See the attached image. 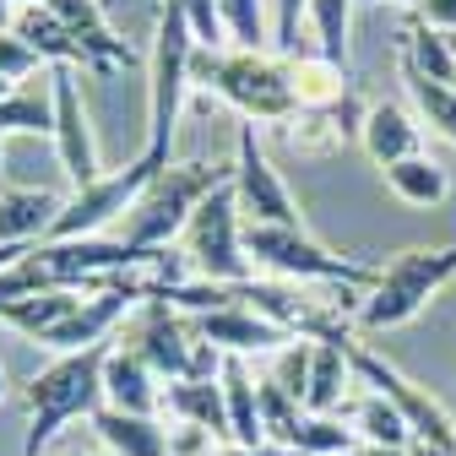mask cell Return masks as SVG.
<instances>
[{
  "label": "cell",
  "instance_id": "obj_13",
  "mask_svg": "<svg viewBox=\"0 0 456 456\" xmlns=\"http://www.w3.org/2000/svg\"><path fill=\"white\" fill-rule=\"evenodd\" d=\"M196 321V337L212 342L217 354L228 359H250V354H277L282 342H294L282 326H272L266 315H256L250 305H223V310H207V315H191Z\"/></svg>",
  "mask_w": 456,
  "mask_h": 456
},
{
  "label": "cell",
  "instance_id": "obj_21",
  "mask_svg": "<svg viewBox=\"0 0 456 456\" xmlns=\"http://www.w3.org/2000/svg\"><path fill=\"white\" fill-rule=\"evenodd\" d=\"M93 435L103 440L109 456H168V429L158 419H142V413L98 408L93 413Z\"/></svg>",
  "mask_w": 456,
  "mask_h": 456
},
{
  "label": "cell",
  "instance_id": "obj_16",
  "mask_svg": "<svg viewBox=\"0 0 456 456\" xmlns=\"http://www.w3.org/2000/svg\"><path fill=\"white\" fill-rule=\"evenodd\" d=\"M359 142H364V152L380 163V168H391V163H403V158H419L424 147V131H419V120L408 109H396V103H370L364 109V126H359Z\"/></svg>",
  "mask_w": 456,
  "mask_h": 456
},
{
  "label": "cell",
  "instance_id": "obj_17",
  "mask_svg": "<svg viewBox=\"0 0 456 456\" xmlns=\"http://www.w3.org/2000/svg\"><path fill=\"white\" fill-rule=\"evenodd\" d=\"M12 33L22 38V44H33L38 49V61H54V66H82V71H93V54H87V44L54 17L49 6H17V22H12Z\"/></svg>",
  "mask_w": 456,
  "mask_h": 456
},
{
  "label": "cell",
  "instance_id": "obj_6",
  "mask_svg": "<svg viewBox=\"0 0 456 456\" xmlns=\"http://www.w3.org/2000/svg\"><path fill=\"white\" fill-rule=\"evenodd\" d=\"M456 277V245L440 250H403L391 256L375 277V289L359 305V326L364 331H391V326H408L445 282Z\"/></svg>",
  "mask_w": 456,
  "mask_h": 456
},
{
  "label": "cell",
  "instance_id": "obj_30",
  "mask_svg": "<svg viewBox=\"0 0 456 456\" xmlns=\"http://www.w3.org/2000/svg\"><path fill=\"white\" fill-rule=\"evenodd\" d=\"M310 354H315V342L294 337V342H282V348L272 354V370H266V380L277 391H289L294 403H305V391H310Z\"/></svg>",
  "mask_w": 456,
  "mask_h": 456
},
{
  "label": "cell",
  "instance_id": "obj_18",
  "mask_svg": "<svg viewBox=\"0 0 456 456\" xmlns=\"http://www.w3.org/2000/svg\"><path fill=\"white\" fill-rule=\"evenodd\" d=\"M66 196L49 191H6L0 196V245H44Z\"/></svg>",
  "mask_w": 456,
  "mask_h": 456
},
{
  "label": "cell",
  "instance_id": "obj_28",
  "mask_svg": "<svg viewBox=\"0 0 456 456\" xmlns=\"http://www.w3.org/2000/svg\"><path fill=\"white\" fill-rule=\"evenodd\" d=\"M354 6L359 0H310V22H315V44L326 61L348 66V28H354Z\"/></svg>",
  "mask_w": 456,
  "mask_h": 456
},
{
  "label": "cell",
  "instance_id": "obj_25",
  "mask_svg": "<svg viewBox=\"0 0 456 456\" xmlns=\"http://www.w3.org/2000/svg\"><path fill=\"white\" fill-rule=\"evenodd\" d=\"M354 435H364V445H391V451H408L413 445L408 419L396 413L380 391H364L359 403H354Z\"/></svg>",
  "mask_w": 456,
  "mask_h": 456
},
{
  "label": "cell",
  "instance_id": "obj_1",
  "mask_svg": "<svg viewBox=\"0 0 456 456\" xmlns=\"http://www.w3.org/2000/svg\"><path fill=\"white\" fill-rule=\"evenodd\" d=\"M191 87H207L212 98H223L245 126H289L299 103H294V82H289V61L266 49H196L191 61Z\"/></svg>",
  "mask_w": 456,
  "mask_h": 456
},
{
  "label": "cell",
  "instance_id": "obj_19",
  "mask_svg": "<svg viewBox=\"0 0 456 456\" xmlns=\"http://www.w3.org/2000/svg\"><path fill=\"white\" fill-rule=\"evenodd\" d=\"M163 413L175 419V424H196V429H212L217 440H228L223 375L217 380H168L163 386Z\"/></svg>",
  "mask_w": 456,
  "mask_h": 456
},
{
  "label": "cell",
  "instance_id": "obj_15",
  "mask_svg": "<svg viewBox=\"0 0 456 456\" xmlns=\"http://www.w3.org/2000/svg\"><path fill=\"white\" fill-rule=\"evenodd\" d=\"M282 61H289V82H294V103H299V114H326V109H337V103H348V98H354V77H348V66L326 61L321 49H315V54H282Z\"/></svg>",
  "mask_w": 456,
  "mask_h": 456
},
{
  "label": "cell",
  "instance_id": "obj_20",
  "mask_svg": "<svg viewBox=\"0 0 456 456\" xmlns=\"http://www.w3.org/2000/svg\"><path fill=\"white\" fill-rule=\"evenodd\" d=\"M359 370L348 359V342H315L310 354V391H305V413H337L348 403Z\"/></svg>",
  "mask_w": 456,
  "mask_h": 456
},
{
  "label": "cell",
  "instance_id": "obj_43",
  "mask_svg": "<svg viewBox=\"0 0 456 456\" xmlns=\"http://www.w3.org/2000/svg\"><path fill=\"white\" fill-rule=\"evenodd\" d=\"M0 396H6V370H0Z\"/></svg>",
  "mask_w": 456,
  "mask_h": 456
},
{
  "label": "cell",
  "instance_id": "obj_5",
  "mask_svg": "<svg viewBox=\"0 0 456 456\" xmlns=\"http://www.w3.org/2000/svg\"><path fill=\"white\" fill-rule=\"evenodd\" d=\"M245 256L250 261H261L272 277H282V282H331V289H342V294H370L375 289V277H380V266H370V261H348V256H337V250H326V245H315L305 228H266V223H245Z\"/></svg>",
  "mask_w": 456,
  "mask_h": 456
},
{
  "label": "cell",
  "instance_id": "obj_47",
  "mask_svg": "<svg viewBox=\"0 0 456 456\" xmlns=\"http://www.w3.org/2000/svg\"><path fill=\"white\" fill-rule=\"evenodd\" d=\"M403 6H419V0H403Z\"/></svg>",
  "mask_w": 456,
  "mask_h": 456
},
{
  "label": "cell",
  "instance_id": "obj_4",
  "mask_svg": "<svg viewBox=\"0 0 456 456\" xmlns=\"http://www.w3.org/2000/svg\"><path fill=\"white\" fill-rule=\"evenodd\" d=\"M196 28L185 22V12L175 0L158 6L152 22V54H147V158L175 163L168 147H175V126L191 93V61H196Z\"/></svg>",
  "mask_w": 456,
  "mask_h": 456
},
{
  "label": "cell",
  "instance_id": "obj_38",
  "mask_svg": "<svg viewBox=\"0 0 456 456\" xmlns=\"http://www.w3.org/2000/svg\"><path fill=\"white\" fill-rule=\"evenodd\" d=\"M22 250H28V245H0V272H6L12 261H22Z\"/></svg>",
  "mask_w": 456,
  "mask_h": 456
},
{
  "label": "cell",
  "instance_id": "obj_9",
  "mask_svg": "<svg viewBox=\"0 0 456 456\" xmlns=\"http://www.w3.org/2000/svg\"><path fill=\"white\" fill-rule=\"evenodd\" d=\"M348 359H354V370H359V380H370V391H380L386 403L408 419V429H413V440L419 445H435V451H456V419L435 403V396L419 386V380H408L396 364H386L375 348H364V342H348Z\"/></svg>",
  "mask_w": 456,
  "mask_h": 456
},
{
  "label": "cell",
  "instance_id": "obj_24",
  "mask_svg": "<svg viewBox=\"0 0 456 456\" xmlns=\"http://www.w3.org/2000/svg\"><path fill=\"white\" fill-rule=\"evenodd\" d=\"M403 66L408 71H419V77H429V82H440V87H456V54H451V38L440 33V28H429V22H408V33H403Z\"/></svg>",
  "mask_w": 456,
  "mask_h": 456
},
{
  "label": "cell",
  "instance_id": "obj_37",
  "mask_svg": "<svg viewBox=\"0 0 456 456\" xmlns=\"http://www.w3.org/2000/svg\"><path fill=\"white\" fill-rule=\"evenodd\" d=\"M12 22H17V0H0V33H12Z\"/></svg>",
  "mask_w": 456,
  "mask_h": 456
},
{
  "label": "cell",
  "instance_id": "obj_10",
  "mask_svg": "<svg viewBox=\"0 0 456 456\" xmlns=\"http://www.w3.org/2000/svg\"><path fill=\"white\" fill-rule=\"evenodd\" d=\"M49 103H54V158H61L71 191H87L103 180V163H98V136L87 120V103L77 93V71L71 66H49Z\"/></svg>",
  "mask_w": 456,
  "mask_h": 456
},
{
  "label": "cell",
  "instance_id": "obj_27",
  "mask_svg": "<svg viewBox=\"0 0 456 456\" xmlns=\"http://www.w3.org/2000/svg\"><path fill=\"white\" fill-rule=\"evenodd\" d=\"M217 17H223V33L234 49H266L272 44L266 0H217Z\"/></svg>",
  "mask_w": 456,
  "mask_h": 456
},
{
  "label": "cell",
  "instance_id": "obj_46",
  "mask_svg": "<svg viewBox=\"0 0 456 456\" xmlns=\"http://www.w3.org/2000/svg\"><path fill=\"white\" fill-rule=\"evenodd\" d=\"M0 152H6V136H0Z\"/></svg>",
  "mask_w": 456,
  "mask_h": 456
},
{
  "label": "cell",
  "instance_id": "obj_40",
  "mask_svg": "<svg viewBox=\"0 0 456 456\" xmlns=\"http://www.w3.org/2000/svg\"><path fill=\"white\" fill-rule=\"evenodd\" d=\"M370 456H408V451H391V445H364Z\"/></svg>",
  "mask_w": 456,
  "mask_h": 456
},
{
  "label": "cell",
  "instance_id": "obj_7",
  "mask_svg": "<svg viewBox=\"0 0 456 456\" xmlns=\"http://www.w3.org/2000/svg\"><path fill=\"white\" fill-rule=\"evenodd\" d=\"M185 266L207 282H250V256H245V217H240V196H234V180L217 185L185 223Z\"/></svg>",
  "mask_w": 456,
  "mask_h": 456
},
{
  "label": "cell",
  "instance_id": "obj_8",
  "mask_svg": "<svg viewBox=\"0 0 456 456\" xmlns=\"http://www.w3.org/2000/svg\"><path fill=\"white\" fill-rule=\"evenodd\" d=\"M158 168H163V163L142 152V158L126 163V168H109L98 185L71 191L66 207H61V217H54V228H49V240H98V228L120 223V217L131 212V201L142 196V185L158 175Z\"/></svg>",
  "mask_w": 456,
  "mask_h": 456
},
{
  "label": "cell",
  "instance_id": "obj_34",
  "mask_svg": "<svg viewBox=\"0 0 456 456\" xmlns=\"http://www.w3.org/2000/svg\"><path fill=\"white\" fill-rule=\"evenodd\" d=\"M168 456H217V435L196 424H175L168 429Z\"/></svg>",
  "mask_w": 456,
  "mask_h": 456
},
{
  "label": "cell",
  "instance_id": "obj_3",
  "mask_svg": "<svg viewBox=\"0 0 456 456\" xmlns=\"http://www.w3.org/2000/svg\"><path fill=\"white\" fill-rule=\"evenodd\" d=\"M103 364H109V342L82 354H61L28 380V440L22 456H44L71 419H93L103 408Z\"/></svg>",
  "mask_w": 456,
  "mask_h": 456
},
{
  "label": "cell",
  "instance_id": "obj_48",
  "mask_svg": "<svg viewBox=\"0 0 456 456\" xmlns=\"http://www.w3.org/2000/svg\"><path fill=\"white\" fill-rule=\"evenodd\" d=\"M103 6H114V0H103Z\"/></svg>",
  "mask_w": 456,
  "mask_h": 456
},
{
  "label": "cell",
  "instance_id": "obj_14",
  "mask_svg": "<svg viewBox=\"0 0 456 456\" xmlns=\"http://www.w3.org/2000/svg\"><path fill=\"white\" fill-rule=\"evenodd\" d=\"M103 408H120V413H142V419H158L163 408V386L152 375V364L131 348H109V364H103Z\"/></svg>",
  "mask_w": 456,
  "mask_h": 456
},
{
  "label": "cell",
  "instance_id": "obj_31",
  "mask_svg": "<svg viewBox=\"0 0 456 456\" xmlns=\"http://www.w3.org/2000/svg\"><path fill=\"white\" fill-rule=\"evenodd\" d=\"M256 396H261V424H266V440H272V445H282V440L299 429L305 403H294V396H289V391H277L272 380H256Z\"/></svg>",
  "mask_w": 456,
  "mask_h": 456
},
{
  "label": "cell",
  "instance_id": "obj_45",
  "mask_svg": "<svg viewBox=\"0 0 456 456\" xmlns=\"http://www.w3.org/2000/svg\"><path fill=\"white\" fill-rule=\"evenodd\" d=\"M359 6H380V0H359Z\"/></svg>",
  "mask_w": 456,
  "mask_h": 456
},
{
  "label": "cell",
  "instance_id": "obj_41",
  "mask_svg": "<svg viewBox=\"0 0 456 456\" xmlns=\"http://www.w3.org/2000/svg\"><path fill=\"white\" fill-rule=\"evenodd\" d=\"M12 93H17V82H6V77H0V103H6Z\"/></svg>",
  "mask_w": 456,
  "mask_h": 456
},
{
  "label": "cell",
  "instance_id": "obj_26",
  "mask_svg": "<svg viewBox=\"0 0 456 456\" xmlns=\"http://www.w3.org/2000/svg\"><path fill=\"white\" fill-rule=\"evenodd\" d=\"M403 77H408V93H413L419 120H424L435 136H445V142L456 147V87H440V82H429V77H419V71H408V66H403Z\"/></svg>",
  "mask_w": 456,
  "mask_h": 456
},
{
  "label": "cell",
  "instance_id": "obj_44",
  "mask_svg": "<svg viewBox=\"0 0 456 456\" xmlns=\"http://www.w3.org/2000/svg\"><path fill=\"white\" fill-rule=\"evenodd\" d=\"M17 6H44V0H17Z\"/></svg>",
  "mask_w": 456,
  "mask_h": 456
},
{
  "label": "cell",
  "instance_id": "obj_32",
  "mask_svg": "<svg viewBox=\"0 0 456 456\" xmlns=\"http://www.w3.org/2000/svg\"><path fill=\"white\" fill-rule=\"evenodd\" d=\"M310 17V0H272V44L277 54H299V22Z\"/></svg>",
  "mask_w": 456,
  "mask_h": 456
},
{
  "label": "cell",
  "instance_id": "obj_33",
  "mask_svg": "<svg viewBox=\"0 0 456 456\" xmlns=\"http://www.w3.org/2000/svg\"><path fill=\"white\" fill-rule=\"evenodd\" d=\"M175 6H180L185 22L196 28V44H201V49H223V44H228L223 17H217V0H175Z\"/></svg>",
  "mask_w": 456,
  "mask_h": 456
},
{
  "label": "cell",
  "instance_id": "obj_12",
  "mask_svg": "<svg viewBox=\"0 0 456 456\" xmlns=\"http://www.w3.org/2000/svg\"><path fill=\"white\" fill-rule=\"evenodd\" d=\"M196 321L185 310H175L168 299H142V326H136V342L131 348L152 364L158 380H185L191 375V359H196Z\"/></svg>",
  "mask_w": 456,
  "mask_h": 456
},
{
  "label": "cell",
  "instance_id": "obj_2",
  "mask_svg": "<svg viewBox=\"0 0 456 456\" xmlns=\"http://www.w3.org/2000/svg\"><path fill=\"white\" fill-rule=\"evenodd\" d=\"M234 180V163H201V158H191V163H163L158 175L142 185V196L131 201V212L120 217V234L114 240H126L131 250H168V240H180L185 234V223H191V212L217 191V185H228Z\"/></svg>",
  "mask_w": 456,
  "mask_h": 456
},
{
  "label": "cell",
  "instance_id": "obj_42",
  "mask_svg": "<svg viewBox=\"0 0 456 456\" xmlns=\"http://www.w3.org/2000/svg\"><path fill=\"white\" fill-rule=\"evenodd\" d=\"M337 456H370V451H364V445H354V451H337Z\"/></svg>",
  "mask_w": 456,
  "mask_h": 456
},
{
  "label": "cell",
  "instance_id": "obj_35",
  "mask_svg": "<svg viewBox=\"0 0 456 456\" xmlns=\"http://www.w3.org/2000/svg\"><path fill=\"white\" fill-rule=\"evenodd\" d=\"M419 22H429L440 33H456V0H419Z\"/></svg>",
  "mask_w": 456,
  "mask_h": 456
},
{
  "label": "cell",
  "instance_id": "obj_11",
  "mask_svg": "<svg viewBox=\"0 0 456 456\" xmlns=\"http://www.w3.org/2000/svg\"><path fill=\"white\" fill-rule=\"evenodd\" d=\"M234 196H240V217L245 223H266V228H305L299 223V201L289 196V185L277 180V168L256 136V126H240V147H234Z\"/></svg>",
  "mask_w": 456,
  "mask_h": 456
},
{
  "label": "cell",
  "instance_id": "obj_36",
  "mask_svg": "<svg viewBox=\"0 0 456 456\" xmlns=\"http://www.w3.org/2000/svg\"><path fill=\"white\" fill-rule=\"evenodd\" d=\"M223 456H299V451H289V445H272V440H266V445H250V451H240V445H228Z\"/></svg>",
  "mask_w": 456,
  "mask_h": 456
},
{
  "label": "cell",
  "instance_id": "obj_29",
  "mask_svg": "<svg viewBox=\"0 0 456 456\" xmlns=\"http://www.w3.org/2000/svg\"><path fill=\"white\" fill-rule=\"evenodd\" d=\"M282 445L299 456H337V451H354V429H342V419H331V413H305L299 429Z\"/></svg>",
  "mask_w": 456,
  "mask_h": 456
},
{
  "label": "cell",
  "instance_id": "obj_23",
  "mask_svg": "<svg viewBox=\"0 0 456 456\" xmlns=\"http://www.w3.org/2000/svg\"><path fill=\"white\" fill-rule=\"evenodd\" d=\"M386 191L396 201H408V207H440L451 196V180L429 152H419V158H403V163L386 168Z\"/></svg>",
  "mask_w": 456,
  "mask_h": 456
},
{
  "label": "cell",
  "instance_id": "obj_22",
  "mask_svg": "<svg viewBox=\"0 0 456 456\" xmlns=\"http://www.w3.org/2000/svg\"><path fill=\"white\" fill-rule=\"evenodd\" d=\"M223 403H228V445H266V424H261V396L256 380L245 370V359H223Z\"/></svg>",
  "mask_w": 456,
  "mask_h": 456
},
{
  "label": "cell",
  "instance_id": "obj_39",
  "mask_svg": "<svg viewBox=\"0 0 456 456\" xmlns=\"http://www.w3.org/2000/svg\"><path fill=\"white\" fill-rule=\"evenodd\" d=\"M408 456H456V451H435V445H419V440H413V445H408Z\"/></svg>",
  "mask_w": 456,
  "mask_h": 456
}]
</instances>
